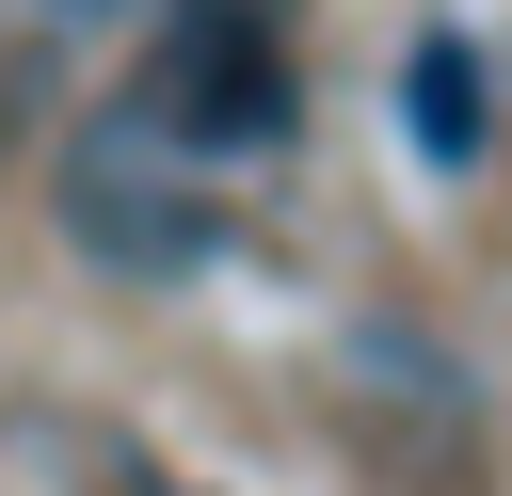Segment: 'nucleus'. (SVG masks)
Returning <instances> with one entry per match:
<instances>
[{"instance_id":"f257e3e1","label":"nucleus","mask_w":512,"mask_h":496,"mask_svg":"<svg viewBox=\"0 0 512 496\" xmlns=\"http://www.w3.org/2000/svg\"><path fill=\"white\" fill-rule=\"evenodd\" d=\"M128 128H160L192 176H208V160H288L304 80H288V48L256 32V0H160V32H144V64H128Z\"/></svg>"},{"instance_id":"f03ea898","label":"nucleus","mask_w":512,"mask_h":496,"mask_svg":"<svg viewBox=\"0 0 512 496\" xmlns=\"http://www.w3.org/2000/svg\"><path fill=\"white\" fill-rule=\"evenodd\" d=\"M64 240L96 256V272H144V288H176V272H208L224 256V192L160 144V128H80L64 144Z\"/></svg>"},{"instance_id":"7ed1b4c3","label":"nucleus","mask_w":512,"mask_h":496,"mask_svg":"<svg viewBox=\"0 0 512 496\" xmlns=\"http://www.w3.org/2000/svg\"><path fill=\"white\" fill-rule=\"evenodd\" d=\"M400 112H416V160H432V176H464V160L496 144L480 48H464V32H416V64H400Z\"/></svg>"},{"instance_id":"20e7f679","label":"nucleus","mask_w":512,"mask_h":496,"mask_svg":"<svg viewBox=\"0 0 512 496\" xmlns=\"http://www.w3.org/2000/svg\"><path fill=\"white\" fill-rule=\"evenodd\" d=\"M0 16H16V48H96L128 0H0Z\"/></svg>"}]
</instances>
